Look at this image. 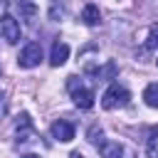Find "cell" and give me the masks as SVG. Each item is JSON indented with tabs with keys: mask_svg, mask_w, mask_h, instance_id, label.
Returning a JSON list of instances; mask_svg holds the SVG:
<instances>
[{
	"mask_svg": "<svg viewBox=\"0 0 158 158\" xmlns=\"http://www.w3.org/2000/svg\"><path fill=\"white\" fill-rule=\"evenodd\" d=\"M17 10L22 12L25 20H32V17L37 15V5H35L32 0H17Z\"/></svg>",
	"mask_w": 158,
	"mask_h": 158,
	"instance_id": "9c48e42d",
	"label": "cell"
},
{
	"mask_svg": "<svg viewBox=\"0 0 158 158\" xmlns=\"http://www.w3.org/2000/svg\"><path fill=\"white\" fill-rule=\"evenodd\" d=\"M7 114V99H5V94L0 91V118Z\"/></svg>",
	"mask_w": 158,
	"mask_h": 158,
	"instance_id": "9a60e30c",
	"label": "cell"
},
{
	"mask_svg": "<svg viewBox=\"0 0 158 158\" xmlns=\"http://www.w3.org/2000/svg\"><path fill=\"white\" fill-rule=\"evenodd\" d=\"M69 158H84V156H81V153H79V151H74V153H72V156H69Z\"/></svg>",
	"mask_w": 158,
	"mask_h": 158,
	"instance_id": "2e32d148",
	"label": "cell"
},
{
	"mask_svg": "<svg viewBox=\"0 0 158 158\" xmlns=\"http://www.w3.org/2000/svg\"><path fill=\"white\" fill-rule=\"evenodd\" d=\"M0 35H2V40H7L10 44H15V42L20 40V25H17V20H15L12 15H2V17H0Z\"/></svg>",
	"mask_w": 158,
	"mask_h": 158,
	"instance_id": "277c9868",
	"label": "cell"
},
{
	"mask_svg": "<svg viewBox=\"0 0 158 158\" xmlns=\"http://www.w3.org/2000/svg\"><path fill=\"white\" fill-rule=\"evenodd\" d=\"M67 57H69V47L64 42H54L52 44V52H49V64L52 67H62L67 62Z\"/></svg>",
	"mask_w": 158,
	"mask_h": 158,
	"instance_id": "8992f818",
	"label": "cell"
},
{
	"mask_svg": "<svg viewBox=\"0 0 158 158\" xmlns=\"http://www.w3.org/2000/svg\"><path fill=\"white\" fill-rule=\"evenodd\" d=\"M156 47H158V22L151 25L148 37H146V49H156Z\"/></svg>",
	"mask_w": 158,
	"mask_h": 158,
	"instance_id": "7c38bea8",
	"label": "cell"
},
{
	"mask_svg": "<svg viewBox=\"0 0 158 158\" xmlns=\"http://www.w3.org/2000/svg\"><path fill=\"white\" fill-rule=\"evenodd\" d=\"M128 99H131L128 89H123V86H118V84H111V86L104 91V96H101V106L111 111V109L126 106V104H128Z\"/></svg>",
	"mask_w": 158,
	"mask_h": 158,
	"instance_id": "7a4b0ae2",
	"label": "cell"
},
{
	"mask_svg": "<svg viewBox=\"0 0 158 158\" xmlns=\"http://www.w3.org/2000/svg\"><path fill=\"white\" fill-rule=\"evenodd\" d=\"M156 64H158V59H156Z\"/></svg>",
	"mask_w": 158,
	"mask_h": 158,
	"instance_id": "ac0fdd59",
	"label": "cell"
},
{
	"mask_svg": "<svg viewBox=\"0 0 158 158\" xmlns=\"http://www.w3.org/2000/svg\"><path fill=\"white\" fill-rule=\"evenodd\" d=\"M114 158H136V153H133L131 148H126V146H121V148H118V153H116Z\"/></svg>",
	"mask_w": 158,
	"mask_h": 158,
	"instance_id": "5bb4252c",
	"label": "cell"
},
{
	"mask_svg": "<svg viewBox=\"0 0 158 158\" xmlns=\"http://www.w3.org/2000/svg\"><path fill=\"white\" fill-rule=\"evenodd\" d=\"M40 62H42V47H40L37 42H30V44L20 52V57H17V64H20V67H25V69L37 67Z\"/></svg>",
	"mask_w": 158,
	"mask_h": 158,
	"instance_id": "3957f363",
	"label": "cell"
},
{
	"mask_svg": "<svg viewBox=\"0 0 158 158\" xmlns=\"http://www.w3.org/2000/svg\"><path fill=\"white\" fill-rule=\"evenodd\" d=\"M49 131H52V136H54L57 141H62V143H69V141L74 138V126H72L69 121H64V118L54 121Z\"/></svg>",
	"mask_w": 158,
	"mask_h": 158,
	"instance_id": "5b68a950",
	"label": "cell"
},
{
	"mask_svg": "<svg viewBox=\"0 0 158 158\" xmlns=\"http://www.w3.org/2000/svg\"><path fill=\"white\" fill-rule=\"evenodd\" d=\"M148 158H158V133L148 138Z\"/></svg>",
	"mask_w": 158,
	"mask_h": 158,
	"instance_id": "4fadbf2b",
	"label": "cell"
},
{
	"mask_svg": "<svg viewBox=\"0 0 158 158\" xmlns=\"http://www.w3.org/2000/svg\"><path fill=\"white\" fill-rule=\"evenodd\" d=\"M143 101L153 109H158V84H148L143 89Z\"/></svg>",
	"mask_w": 158,
	"mask_h": 158,
	"instance_id": "30bf717a",
	"label": "cell"
},
{
	"mask_svg": "<svg viewBox=\"0 0 158 158\" xmlns=\"http://www.w3.org/2000/svg\"><path fill=\"white\" fill-rule=\"evenodd\" d=\"M67 86H69L72 101H74L79 109H91V106H94V91H91V89H86L77 77H69Z\"/></svg>",
	"mask_w": 158,
	"mask_h": 158,
	"instance_id": "6da1fadb",
	"label": "cell"
},
{
	"mask_svg": "<svg viewBox=\"0 0 158 158\" xmlns=\"http://www.w3.org/2000/svg\"><path fill=\"white\" fill-rule=\"evenodd\" d=\"M27 141H32V121L27 114H22L17 121V143H27Z\"/></svg>",
	"mask_w": 158,
	"mask_h": 158,
	"instance_id": "52a82bcc",
	"label": "cell"
},
{
	"mask_svg": "<svg viewBox=\"0 0 158 158\" xmlns=\"http://www.w3.org/2000/svg\"><path fill=\"white\" fill-rule=\"evenodd\" d=\"M22 158H40V156H35V153H27V156H22Z\"/></svg>",
	"mask_w": 158,
	"mask_h": 158,
	"instance_id": "e0dca14e",
	"label": "cell"
},
{
	"mask_svg": "<svg viewBox=\"0 0 158 158\" xmlns=\"http://www.w3.org/2000/svg\"><path fill=\"white\" fill-rule=\"evenodd\" d=\"M81 20H84V25H99V20H101L99 7H96L94 2H89V5L81 10Z\"/></svg>",
	"mask_w": 158,
	"mask_h": 158,
	"instance_id": "ba28073f",
	"label": "cell"
},
{
	"mask_svg": "<svg viewBox=\"0 0 158 158\" xmlns=\"http://www.w3.org/2000/svg\"><path fill=\"white\" fill-rule=\"evenodd\" d=\"M118 148H121V143H106V141L99 146V151H101L104 158H114V156L118 153Z\"/></svg>",
	"mask_w": 158,
	"mask_h": 158,
	"instance_id": "8fae6325",
	"label": "cell"
}]
</instances>
